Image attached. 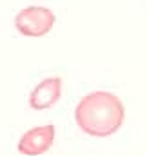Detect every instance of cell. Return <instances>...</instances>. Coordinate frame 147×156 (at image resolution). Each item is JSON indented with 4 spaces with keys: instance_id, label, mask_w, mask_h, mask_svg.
<instances>
[{
    "instance_id": "1",
    "label": "cell",
    "mask_w": 147,
    "mask_h": 156,
    "mask_svg": "<svg viewBox=\"0 0 147 156\" xmlns=\"http://www.w3.org/2000/svg\"><path fill=\"white\" fill-rule=\"evenodd\" d=\"M124 116L125 111L122 100L107 91H95L85 94L74 109L76 125L85 134L95 138L114 134L122 127Z\"/></svg>"
},
{
    "instance_id": "2",
    "label": "cell",
    "mask_w": 147,
    "mask_h": 156,
    "mask_svg": "<svg viewBox=\"0 0 147 156\" xmlns=\"http://www.w3.org/2000/svg\"><path fill=\"white\" fill-rule=\"evenodd\" d=\"M55 26V15L51 9L42 5H29L15 16V27L24 37H42Z\"/></svg>"
},
{
    "instance_id": "3",
    "label": "cell",
    "mask_w": 147,
    "mask_h": 156,
    "mask_svg": "<svg viewBox=\"0 0 147 156\" xmlns=\"http://www.w3.org/2000/svg\"><path fill=\"white\" fill-rule=\"evenodd\" d=\"M55 142V127L53 125H40L24 133L18 142V153L26 156H38L51 149Z\"/></svg>"
},
{
    "instance_id": "4",
    "label": "cell",
    "mask_w": 147,
    "mask_h": 156,
    "mask_svg": "<svg viewBox=\"0 0 147 156\" xmlns=\"http://www.w3.org/2000/svg\"><path fill=\"white\" fill-rule=\"evenodd\" d=\"M60 94H62V78L60 76L45 78L33 89V93L29 96V105L37 111L49 109L60 100Z\"/></svg>"
}]
</instances>
